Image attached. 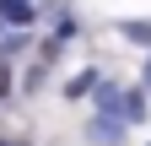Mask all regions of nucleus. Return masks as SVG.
<instances>
[{"label": "nucleus", "mask_w": 151, "mask_h": 146, "mask_svg": "<svg viewBox=\"0 0 151 146\" xmlns=\"http://www.w3.org/2000/svg\"><path fill=\"white\" fill-rule=\"evenodd\" d=\"M140 114H146V108H140V92H124V103H119V119H124V124H135Z\"/></svg>", "instance_id": "1"}, {"label": "nucleus", "mask_w": 151, "mask_h": 146, "mask_svg": "<svg viewBox=\"0 0 151 146\" xmlns=\"http://www.w3.org/2000/svg\"><path fill=\"white\" fill-rule=\"evenodd\" d=\"M0 11H6L11 22H27V16H32V0H0Z\"/></svg>", "instance_id": "2"}, {"label": "nucleus", "mask_w": 151, "mask_h": 146, "mask_svg": "<svg viewBox=\"0 0 151 146\" xmlns=\"http://www.w3.org/2000/svg\"><path fill=\"white\" fill-rule=\"evenodd\" d=\"M146 87H151V65H146Z\"/></svg>", "instance_id": "4"}, {"label": "nucleus", "mask_w": 151, "mask_h": 146, "mask_svg": "<svg viewBox=\"0 0 151 146\" xmlns=\"http://www.w3.org/2000/svg\"><path fill=\"white\" fill-rule=\"evenodd\" d=\"M0 146H6V141H0Z\"/></svg>", "instance_id": "5"}, {"label": "nucleus", "mask_w": 151, "mask_h": 146, "mask_svg": "<svg viewBox=\"0 0 151 146\" xmlns=\"http://www.w3.org/2000/svg\"><path fill=\"white\" fill-rule=\"evenodd\" d=\"M6 87H11V70H6V65H0V98H6Z\"/></svg>", "instance_id": "3"}]
</instances>
